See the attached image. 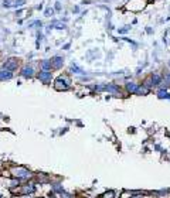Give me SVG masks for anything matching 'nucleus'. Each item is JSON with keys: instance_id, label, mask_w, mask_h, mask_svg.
Listing matches in <instances>:
<instances>
[{"instance_id": "5", "label": "nucleus", "mask_w": 170, "mask_h": 198, "mask_svg": "<svg viewBox=\"0 0 170 198\" xmlns=\"http://www.w3.org/2000/svg\"><path fill=\"white\" fill-rule=\"evenodd\" d=\"M51 65L54 67V68H60L61 65H63V57H54L53 60H51Z\"/></svg>"}, {"instance_id": "12", "label": "nucleus", "mask_w": 170, "mask_h": 198, "mask_svg": "<svg viewBox=\"0 0 170 198\" xmlns=\"http://www.w3.org/2000/svg\"><path fill=\"white\" fill-rule=\"evenodd\" d=\"M41 65H43V70H44V71H48L50 68L53 67V65H51V61H43Z\"/></svg>"}, {"instance_id": "13", "label": "nucleus", "mask_w": 170, "mask_h": 198, "mask_svg": "<svg viewBox=\"0 0 170 198\" xmlns=\"http://www.w3.org/2000/svg\"><path fill=\"white\" fill-rule=\"evenodd\" d=\"M26 0H17V1H13L11 3V7H20L21 4H24Z\"/></svg>"}, {"instance_id": "7", "label": "nucleus", "mask_w": 170, "mask_h": 198, "mask_svg": "<svg viewBox=\"0 0 170 198\" xmlns=\"http://www.w3.org/2000/svg\"><path fill=\"white\" fill-rule=\"evenodd\" d=\"M55 87H57V89H67V84H65L64 79L60 78L55 81Z\"/></svg>"}, {"instance_id": "14", "label": "nucleus", "mask_w": 170, "mask_h": 198, "mask_svg": "<svg viewBox=\"0 0 170 198\" xmlns=\"http://www.w3.org/2000/svg\"><path fill=\"white\" fill-rule=\"evenodd\" d=\"M71 70H73L74 72H78V74H82V71L80 70V68H78V67H77V65H73V67H71Z\"/></svg>"}, {"instance_id": "3", "label": "nucleus", "mask_w": 170, "mask_h": 198, "mask_svg": "<svg viewBox=\"0 0 170 198\" xmlns=\"http://www.w3.org/2000/svg\"><path fill=\"white\" fill-rule=\"evenodd\" d=\"M13 173L16 174V177H23V178H27V177H30V173H28L27 170H24V168H16Z\"/></svg>"}, {"instance_id": "15", "label": "nucleus", "mask_w": 170, "mask_h": 198, "mask_svg": "<svg viewBox=\"0 0 170 198\" xmlns=\"http://www.w3.org/2000/svg\"><path fill=\"white\" fill-rule=\"evenodd\" d=\"M164 78H166V87H169V84H170V74H167Z\"/></svg>"}, {"instance_id": "10", "label": "nucleus", "mask_w": 170, "mask_h": 198, "mask_svg": "<svg viewBox=\"0 0 170 198\" xmlns=\"http://www.w3.org/2000/svg\"><path fill=\"white\" fill-rule=\"evenodd\" d=\"M105 91H108V92H115V94H118V92H119V88L116 87V85H113V84H109V85H106V87H105Z\"/></svg>"}, {"instance_id": "4", "label": "nucleus", "mask_w": 170, "mask_h": 198, "mask_svg": "<svg viewBox=\"0 0 170 198\" xmlns=\"http://www.w3.org/2000/svg\"><path fill=\"white\" fill-rule=\"evenodd\" d=\"M38 78H40V81H43V82H47V81H50L51 79V74H50V71H43L40 72V75H38Z\"/></svg>"}, {"instance_id": "8", "label": "nucleus", "mask_w": 170, "mask_h": 198, "mask_svg": "<svg viewBox=\"0 0 170 198\" xmlns=\"http://www.w3.org/2000/svg\"><path fill=\"white\" fill-rule=\"evenodd\" d=\"M150 81H152V85H159V84H160V81H162V77H160V75H157V74H153V75H152V78H150Z\"/></svg>"}, {"instance_id": "1", "label": "nucleus", "mask_w": 170, "mask_h": 198, "mask_svg": "<svg viewBox=\"0 0 170 198\" xmlns=\"http://www.w3.org/2000/svg\"><path fill=\"white\" fill-rule=\"evenodd\" d=\"M3 68H4V70H9V71L16 70V68H17V60H16V58H9L7 61L4 62Z\"/></svg>"}, {"instance_id": "6", "label": "nucleus", "mask_w": 170, "mask_h": 198, "mask_svg": "<svg viewBox=\"0 0 170 198\" xmlns=\"http://www.w3.org/2000/svg\"><path fill=\"white\" fill-rule=\"evenodd\" d=\"M33 74H34V70H33L31 67H24V68L21 70V75H23V77H26V78L31 77Z\"/></svg>"}, {"instance_id": "9", "label": "nucleus", "mask_w": 170, "mask_h": 198, "mask_svg": "<svg viewBox=\"0 0 170 198\" xmlns=\"http://www.w3.org/2000/svg\"><path fill=\"white\" fill-rule=\"evenodd\" d=\"M138 85L136 84H133V82H129V84H126V89H128V92H138Z\"/></svg>"}, {"instance_id": "2", "label": "nucleus", "mask_w": 170, "mask_h": 198, "mask_svg": "<svg viewBox=\"0 0 170 198\" xmlns=\"http://www.w3.org/2000/svg\"><path fill=\"white\" fill-rule=\"evenodd\" d=\"M13 78V74H11V71H9V70H1L0 71V81H9V79Z\"/></svg>"}, {"instance_id": "11", "label": "nucleus", "mask_w": 170, "mask_h": 198, "mask_svg": "<svg viewBox=\"0 0 170 198\" xmlns=\"http://www.w3.org/2000/svg\"><path fill=\"white\" fill-rule=\"evenodd\" d=\"M50 27H55L57 30H63V28H65V24L58 23V21H54V23L50 24Z\"/></svg>"}, {"instance_id": "16", "label": "nucleus", "mask_w": 170, "mask_h": 198, "mask_svg": "<svg viewBox=\"0 0 170 198\" xmlns=\"http://www.w3.org/2000/svg\"><path fill=\"white\" fill-rule=\"evenodd\" d=\"M126 31H129V27H125V28H121V30H119V33H126Z\"/></svg>"}]
</instances>
